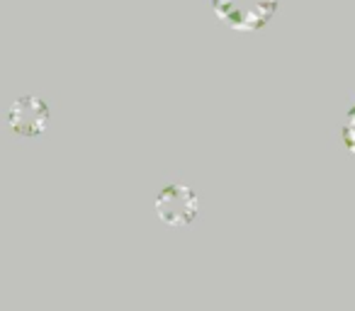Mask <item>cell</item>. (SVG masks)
<instances>
[{"instance_id": "cell-1", "label": "cell", "mask_w": 355, "mask_h": 311, "mask_svg": "<svg viewBox=\"0 0 355 311\" xmlns=\"http://www.w3.org/2000/svg\"><path fill=\"white\" fill-rule=\"evenodd\" d=\"M217 20L236 32H258L280 12V0H209Z\"/></svg>"}, {"instance_id": "cell-3", "label": "cell", "mask_w": 355, "mask_h": 311, "mask_svg": "<svg viewBox=\"0 0 355 311\" xmlns=\"http://www.w3.org/2000/svg\"><path fill=\"white\" fill-rule=\"evenodd\" d=\"M8 129L20 139H37L49 129L51 107L40 95H25L8 109Z\"/></svg>"}, {"instance_id": "cell-4", "label": "cell", "mask_w": 355, "mask_h": 311, "mask_svg": "<svg viewBox=\"0 0 355 311\" xmlns=\"http://www.w3.org/2000/svg\"><path fill=\"white\" fill-rule=\"evenodd\" d=\"M338 132H340V141H343L345 151H350L355 156V103L348 107Z\"/></svg>"}, {"instance_id": "cell-2", "label": "cell", "mask_w": 355, "mask_h": 311, "mask_svg": "<svg viewBox=\"0 0 355 311\" xmlns=\"http://www.w3.org/2000/svg\"><path fill=\"white\" fill-rule=\"evenodd\" d=\"M153 207H156V214L163 224H168L173 229H183L200 219L202 199H200V195L190 185L168 183L166 188H161Z\"/></svg>"}]
</instances>
